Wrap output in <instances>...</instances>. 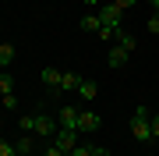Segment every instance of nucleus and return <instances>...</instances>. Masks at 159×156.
<instances>
[{
  "instance_id": "13",
  "label": "nucleus",
  "mask_w": 159,
  "mask_h": 156,
  "mask_svg": "<svg viewBox=\"0 0 159 156\" xmlns=\"http://www.w3.org/2000/svg\"><path fill=\"white\" fill-rule=\"evenodd\" d=\"M14 149H18V156H32V135H18Z\"/></svg>"
},
{
  "instance_id": "10",
  "label": "nucleus",
  "mask_w": 159,
  "mask_h": 156,
  "mask_svg": "<svg viewBox=\"0 0 159 156\" xmlns=\"http://www.w3.org/2000/svg\"><path fill=\"white\" fill-rule=\"evenodd\" d=\"M18 57V50L11 46V43H0V71H7V64H11Z\"/></svg>"
},
{
  "instance_id": "15",
  "label": "nucleus",
  "mask_w": 159,
  "mask_h": 156,
  "mask_svg": "<svg viewBox=\"0 0 159 156\" xmlns=\"http://www.w3.org/2000/svg\"><path fill=\"white\" fill-rule=\"evenodd\" d=\"M18 128H21V135H32L35 131V114H21L18 117Z\"/></svg>"
},
{
  "instance_id": "8",
  "label": "nucleus",
  "mask_w": 159,
  "mask_h": 156,
  "mask_svg": "<svg viewBox=\"0 0 159 156\" xmlns=\"http://www.w3.org/2000/svg\"><path fill=\"white\" fill-rule=\"evenodd\" d=\"M78 96L85 99V103H92V99L99 96V85H96V82H89V78H81V82H78Z\"/></svg>"
},
{
  "instance_id": "26",
  "label": "nucleus",
  "mask_w": 159,
  "mask_h": 156,
  "mask_svg": "<svg viewBox=\"0 0 159 156\" xmlns=\"http://www.w3.org/2000/svg\"><path fill=\"white\" fill-rule=\"evenodd\" d=\"M81 4H85V7H99L102 0H81Z\"/></svg>"
},
{
  "instance_id": "3",
  "label": "nucleus",
  "mask_w": 159,
  "mask_h": 156,
  "mask_svg": "<svg viewBox=\"0 0 159 156\" xmlns=\"http://www.w3.org/2000/svg\"><path fill=\"white\" fill-rule=\"evenodd\" d=\"M50 142L57 145V149H64V153L71 156V149L78 145V131H74V128H57V135H53Z\"/></svg>"
},
{
  "instance_id": "1",
  "label": "nucleus",
  "mask_w": 159,
  "mask_h": 156,
  "mask_svg": "<svg viewBox=\"0 0 159 156\" xmlns=\"http://www.w3.org/2000/svg\"><path fill=\"white\" fill-rule=\"evenodd\" d=\"M131 135H134L138 142L152 139V110L148 106H134V114H131Z\"/></svg>"
},
{
  "instance_id": "23",
  "label": "nucleus",
  "mask_w": 159,
  "mask_h": 156,
  "mask_svg": "<svg viewBox=\"0 0 159 156\" xmlns=\"http://www.w3.org/2000/svg\"><path fill=\"white\" fill-rule=\"evenodd\" d=\"M110 4H113V7H120V11H127V7H134L138 0H110Z\"/></svg>"
},
{
  "instance_id": "4",
  "label": "nucleus",
  "mask_w": 159,
  "mask_h": 156,
  "mask_svg": "<svg viewBox=\"0 0 159 156\" xmlns=\"http://www.w3.org/2000/svg\"><path fill=\"white\" fill-rule=\"evenodd\" d=\"M120 14H124V11H120V7H113L110 0H106V4H99V21L110 25V29H120Z\"/></svg>"
},
{
  "instance_id": "21",
  "label": "nucleus",
  "mask_w": 159,
  "mask_h": 156,
  "mask_svg": "<svg viewBox=\"0 0 159 156\" xmlns=\"http://www.w3.org/2000/svg\"><path fill=\"white\" fill-rule=\"evenodd\" d=\"M0 99H4L7 110H18V96H14V92H7V96H0Z\"/></svg>"
},
{
  "instance_id": "5",
  "label": "nucleus",
  "mask_w": 159,
  "mask_h": 156,
  "mask_svg": "<svg viewBox=\"0 0 159 156\" xmlns=\"http://www.w3.org/2000/svg\"><path fill=\"white\" fill-rule=\"evenodd\" d=\"M57 121H53L50 114H35V135H46V139H53V135H57Z\"/></svg>"
},
{
  "instance_id": "16",
  "label": "nucleus",
  "mask_w": 159,
  "mask_h": 156,
  "mask_svg": "<svg viewBox=\"0 0 159 156\" xmlns=\"http://www.w3.org/2000/svg\"><path fill=\"white\" fill-rule=\"evenodd\" d=\"M7 92H14V78L7 71H0V96H7Z\"/></svg>"
},
{
  "instance_id": "9",
  "label": "nucleus",
  "mask_w": 159,
  "mask_h": 156,
  "mask_svg": "<svg viewBox=\"0 0 159 156\" xmlns=\"http://www.w3.org/2000/svg\"><path fill=\"white\" fill-rule=\"evenodd\" d=\"M78 82H81V75L64 71V75H60V92H78Z\"/></svg>"
},
{
  "instance_id": "11",
  "label": "nucleus",
  "mask_w": 159,
  "mask_h": 156,
  "mask_svg": "<svg viewBox=\"0 0 159 156\" xmlns=\"http://www.w3.org/2000/svg\"><path fill=\"white\" fill-rule=\"evenodd\" d=\"M60 75H64V71H57V68H43V82H46V89H60Z\"/></svg>"
},
{
  "instance_id": "24",
  "label": "nucleus",
  "mask_w": 159,
  "mask_h": 156,
  "mask_svg": "<svg viewBox=\"0 0 159 156\" xmlns=\"http://www.w3.org/2000/svg\"><path fill=\"white\" fill-rule=\"evenodd\" d=\"M152 139H159V110L152 114Z\"/></svg>"
},
{
  "instance_id": "12",
  "label": "nucleus",
  "mask_w": 159,
  "mask_h": 156,
  "mask_svg": "<svg viewBox=\"0 0 159 156\" xmlns=\"http://www.w3.org/2000/svg\"><path fill=\"white\" fill-rule=\"evenodd\" d=\"M81 29H85V32H99L102 29V21H99V14H81Z\"/></svg>"
},
{
  "instance_id": "20",
  "label": "nucleus",
  "mask_w": 159,
  "mask_h": 156,
  "mask_svg": "<svg viewBox=\"0 0 159 156\" xmlns=\"http://www.w3.org/2000/svg\"><path fill=\"white\" fill-rule=\"evenodd\" d=\"M71 156H92V145H89V142H78V145L71 149Z\"/></svg>"
},
{
  "instance_id": "7",
  "label": "nucleus",
  "mask_w": 159,
  "mask_h": 156,
  "mask_svg": "<svg viewBox=\"0 0 159 156\" xmlns=\"http://www.w3.org/2000/svg\"><path fill=\"white\" fill-rule=\"evenodd\" d=\"M57 124L78 131V110H74V106H60V110H57Z\"/></svg>"
},
{
  "instance_id": "14",
  "label": "nucleus",
  "mask_w": 159,
  "mask_h": 156,
  "mask_svg": "<svg viewBox=\"0 0 159 156\" xmlns=\"http://www.w3.org/2000/svg\"><path fill=\"white\" fill-rule=\"evenodd\" d=\"M117 43H120L124 50H138V39H134L131 32H124V29H117Z\"/></svg>"
},
{
  "instance_id": "22",
  "label": "nucleus",
  "mask_w": 159,
  "mask_h": 156,
  "mask_svg": "<svg viewBox=\"0 0 159 156\" xmlns=\"http://www.w3.org/2000/svg\"><path fill=\"white\" fill-rule=\"evenodd\" d=\"M43 156H67V153H64V149H57V145L50 142V145H46V149H43Z\"/></svg>"
},
{
  "instance_id": "2",
  "label": "nucleus",
  "mask_w": 159,
  "mask_h": 156,
  "mask_svg": "<svg viewBox=\"0 0 159 156\" xmlns=\"http://www.w3.org/2000/svg\"><path fill=\"white\" fill-rule=\"evenodd\" d=\"M99 128H102V121L96 110H78V135H96Z\"/></svg>"
},
{
  "instance_id": "17",
  "label": "nucleus",
  "mask_w": 159,
  "mask_h": 156,
  "mask_svg": "<svg viewBox=\"0 0 159 156\" xmlns=\"http://www.w3.org/2000/svg\"><path fill=\"white\" fill-rule=\"evenodd\" d=\"M96 35H99L102 43H110V46H113V43H117V29H110V25H102V29H99Z\"/></svg>"
},
{
  "instance_id": "25",
  "label": "nucleus",
  "mask_w": 159,
  "mask_h": 156,
  "mask_svg": "<svg viewBox=\"0 0 159 156\" xmlns=\"http://www.w3.org/2000/svg\"><path fill=\"white\" fill-rule=\"evenodd\" d=\"M92 156H110L106 149H99V145H92Z\"/></svg>"
},
{
  "instance_id": "19",
  "label": "nucleus",
  "mask_w": 159,
  "mask_h": 156,
  "mask_svg": "<svg viewBox=\"0 0 159 156\" xmlns=\"http://www.w3.org/2000/svg\"><path fill=\"white\" fill-rule=\"evenodd\" d=\"M0 156H18V149H14V142L0 139Z\"/></svg>"
},
{
  "instance_id": "18",
  "label": "nucleus",
  "mask_w": 159,
  "mask_h": 156,
  "mask_svg": "<svg viewBox=\"0 0 159 156\" xmlns=\"http://www.w3.org/2000/svg\"><path fill=\"white\" fill-rule=\"evenodd\" d=\"M145 29L152 32V35H159V11H152V14H148V21H145Z\"/></svg>"
},
{
  "instance_id": "6",
  "label": "nucleus",
  "mask_w": 159,
  "mask_h": 156,
  "mask_svg": "<svg viewBox=\"0 0 159 156\" xmlns=\"http://www.w3.org/2000/svg\"><path fill=\"white\" fill-rule=\"evenodd\" d=\"M127 60H131V50H124L120 43H113V46H110V53H106V64H110V68H124Z\"/></svg>"
}]
</instances>
